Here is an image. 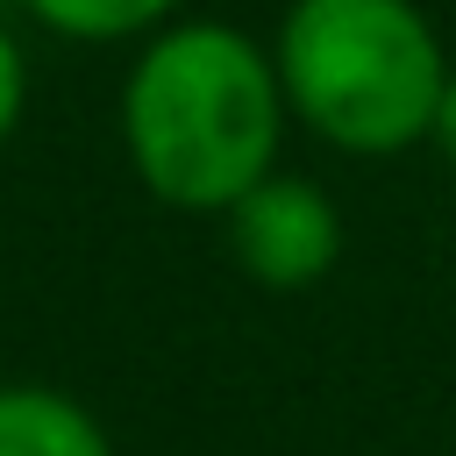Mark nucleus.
Masks as SVG:
<instances>
[{
  "label": "nucleus",
  "mask_w": 456,
  "mask_h": 456,
  "mask_svg": "<svg viewBox=\"0 0 456 456\" xmlns=\"http://www.w3.org/2000/svg\"><path fill=\"white\" fill-rule=\"evenodd\" d=\"M285 86L271 50L235 21H164L121 86V150L135 178L178 214H228L285 135Z\"/></svg>",
  "instance_id": "f257e3e1"
},
{
  "label": "nucleus",
  "mask_w": 456,
  "mask_h": 456,
  "mask_svg": "<svg viewBox=\"0 0 456 456\" xmlns=\"http://www.w3.org/2000/svg\"><path fill=\"white\" fill-rule=\"evenodd\" d=\"M285 107L349 157L428 142L449 57L413 0H292L271 43Z\"/></svg>",
  "instance_id": "f03ea898"
},
{
  "label": "nucleus",
  "mask_w": 456,
  "mask_h": 456,
  "mask_svg": "<svg viewBox=\"0 0 456 456\" xmlns=\"http://www.w3.org/2000/svg\"><path fill=\"white\" fill-rule=\"evenodd\" d=\"M228 249H235L242 278H256L271 292H306L342 256V214L314 178L264 171L228 207Z\"/></svg>",
  "instance_id": "7ed1b4c3"
},
{
  "label": "nucleus",
  "mask_w": 456,
  "mask_h": 456,
  "mask_svg": "<svg viewBox=\"0 0 456 456\" xmlns=\"http://www.w3.org/2000/svg\"><path fill=\"white\" fill-rule=\"evenodd\" d=\"M0 456H114L100 420L50 385H0Z\"/></svg>",
  "instance_id": "20e7f679"
},
{
  "label": "nucleus",
  "mask_w": 456,
  "mask_h": 456,
  "mask_svg": "<svg viewBox=\"0 0 456 456\" xmlns=\"http://www.w3.org/2000/svg\"><path fill=\"white\" fill-rule=\"evenodd\" d=\"M21 7L64 43H128L178 14V0H21Z\"/></svg>",
  "instance_id": "39448f33"
},
{
  "label": "nucleus",
  "mask_w": 456,
  "mask_h": 456,
  "mask_svg": "<svg viewBox=\"0 0 456 456\" xmlns=\"http://www.w3.org/2000/svg\"><path fill=\"white\" fill-rule=\"evenodd\" d=\"M21 107H28V57H21V43L0 28V142L21 128Z\"/></svg>",
  "instance_id": "423d86ee"
},
{
  "label": "nucleus",
  "mask_w": 456,
  "mask_h": 456,
  "mask_svg": "<svg viewBox=\"0 0 456 456\" xmlns=\"http://www.w3.org/2000/svg\"><path fill=\"white\" fill-rule=\"evenodd\" d=\"M428 142L456 164V64H449V86H442V107H435V128H428Z\"/></svg>",
  "instance_id": "0eeeda50"
}]
</instances>
